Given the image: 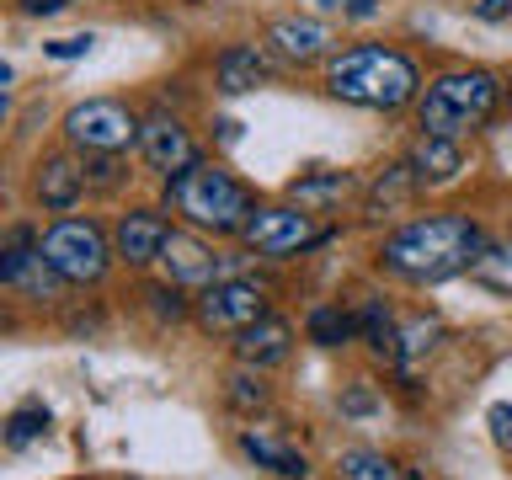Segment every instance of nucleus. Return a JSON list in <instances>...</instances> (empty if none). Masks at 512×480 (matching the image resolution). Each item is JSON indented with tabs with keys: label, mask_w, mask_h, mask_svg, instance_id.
I'll use <instances>...</instances> for the list:
<instances>
[{
	"label": "nucleus",
	"mask_w": 512,
	"mask_h": 480,
	"mask_svg": "<svg viewBox=\"0 0 512 480\" xmlns=\"http://www.w3.org/2000/svg\"><path fill=\"white\" fill-rule=\"evenodd\" d=\"M486 246V230L464 214H422L406 219L400 230L384 235L379 262L384 272H395L400 283H448L459 272H470V262Z\"/></svg>",
	"instance_id": "nucleus-1"
},
{
	"label": "nucleus",
	"mask_w": 512,
	"mask_h": 480,
	"mask_svg": "<svg viewBox=\"0 0 512 480\" xmlns=\"http://www.w3.org/2000/svg\"><path fill=\"white\" fill-rule=\"evenodd\" d=\"M326 91L347 107L400 112L406 102L422 96V70H416L411 54H400L390 43H358V48H342L326 64Z\"/></svg>",
	"instance_id": "nucleus-2"
},
{
	"label": "nucleus",
	"mask_w": 512,
	"mask_h": 480,
	"mask_svg": "<svg viewBox=\"0 0 512 480\" xmlns=\"http://www.w3.org/2000/svg\"><path fill=\"white\" fill-rule=\"evenodd\" d=\"M166 203L182 214L198 235H240L246 219L256 214V192L240 182L235 171H224L219 160H192L187 171L166 176Z\"/></svg>",
	"instance_id": "nucleus-3"
},
{
	"label": "nucleus",
	"mask_w": 512,
	"mask_h": 480,
	"mask_svg": "<svg viewBox=\"0 0 512 480\" xmlns=\"http://www.w3.org/2000/svg\"><path fill=\"white\" fill-rule=\"evenodd\" d=\"M502 86H496L491 70H443L427 80V91L416 96V128L438 139H464L475 134L480 123L502 102Z\"/></svg>",
	"instance_id": "nucleus-4"
},
{
	"label": "nucleus",
	"mask_w": 512,
	"mask_h": 480,
	"mask_svg": "<svg viewBox=\"0 0 512 480\" xmlns=\"http://www.w3.org/2000/svg\"><path fill=\"white\" fill-rule=\"evenodd\" d=\"M38 251L48 256V262H54L59 278L75 283V288L102 283L107 267L118 262V251H112L107 230H102L96 219H80V214H64V219L48 224V230L38 235Z\"/></svg>",
	"instance_id": "nucleus-5"
},
{
	"label": "nucleus",
	"mask_w": 512,
	"mask_h": 480,
	"mask_svg": "<svg viewBox=\"0 0 512 480\" xmlns=\"http://www.w3.org/2000/svg\"><path fill=\"white\" fill-rule=\"evenodd\" d=\"M331 235L336 230L315 224L310 208H299V203H267V208H256V214L246 219L240 246H246L251 256H267V262H288V256H304V251L326 246Z\"/></svg>",
	"instance_id": "nucleus-6"
},
{
	"label": "nucleus",
	"mask_w": 512,
	"mask_h": 480,
	"mask_svg": "<svg viewBox=\"0 0 512 480\" xmlns=\"http://www.w3.org/2000/svg\"><path fill=\"white\" fill-rule=\"evenodd\" d=\"M139 118L112 96H96V102H80L64 112V139L86 155H123L128 144H139Z\"/></svg>",
	"instance_id": "nucleus-7"
},
{
	"label": "nucleus",
	"mask_w": 512,
	"mask_h": 480,
	"mask_svg": "<svg viewBox=\"0 0 512 480\" xmlns=\"http://www.w3.org/2000/svg\"><path fill=\"white\" fill-rule=\"evenodd\" d=\"M192 315H198L203 331L240 336L246 326H256L262 315H272V310H267V283L246 278V272H235V278H219V283H208L203 294H198Z\"/></svg>",
	"instance_id": "nucleus-8"
},
{
	"label": "nucleus",
	"mask_w": 512,
	"mask_h": 480,
	"mask_svg": "<svg viewBox=\"0 0 512 480\" xmlns=\"http://www.w3.org/2000/svg\"><path fill=\"white\" fill-rule=\"evenodd\" d=\"M0 283H6L11 294L32 299V304H54L59 299L64 278L54 272V262L38 251V235H32L27 224H16L11 240H6V251H0Z\"/></svg>",
	"instance_id": "nucleus-9"
},
{
	"label": "nucleus",
	"mask_w": 512,
	"mask_h": 480,
	"mask_svg": "<svg viewBox=\"0 0 512 480\" xmlns=\"http://www.w3.org/2000/svg\"><path fill=\"white\" fill-rule=\"evenodd\" d=\"M166 240H171V219L160 208H128L112 224V251H118L123 267H150L166 256Z\"/></svg>",
	"instance_id": "nucleus-10"
},
{
	"label": "nucleus",
	"mask_w": 512,
	"mask_h": 480,
	"mask_svg": "<svg viewBox=\"0 0 512 480\" xmlns=\"http://www.w3.org/2000/svg\"><path fill=\"white\" fill-rule=\"evenodd\" d=\"M166 272H171V283H219V278H235L240 272V262L246 256H219L208 240H198V235H182V230H171V240H166Z\"/></svg>",
	"instance_id": "nucleus-11"
},
{
	"label": "nucleus",
	"mask_w": 512,
	"mask_h": 480,
	"mask_svg": "<svg viewBox=\"0 0 512 480\" xmlns=\"http://www.w3.org/2000/svg\"><path fill=\"white\" fill-rule=\"evenodd\" d=\"M139 155H144V166H150L155 176H176V171H187L192 160H203L198 144H192V134L182 128V118H171V112L144 118V128H139Z\"/></svg>",
	"instance_id": "nucleus-12"
},
{
	"label": "nucleus",
	"mask_w": 512,
	"mask_h": 480,
	"mask_svg": "<svg viewBox=\"0 0 512 480\" xmlns=\"http://www.w3.org/2000/svg\"><path fill=\"white\" fill-rule=\"evenodd\" d=\"M80 192H86V166H75L70 155L38 160V176H32V198H38V208H48V214H70V208L80 203Z\"/></svg>",
	"instance_id": "nucleus-13"
},
{
	"label": "nucleus",
	"mask_w": 512,
	"mask_h": 480,
	"mask_svg": "<svg viewBox=\"0 0 512 480\" xmlns=\"http://www.w3.org/2000/svg\"><path fill=\"white\" fill-rule=\"evenodd\" d=\"M288 352H294V326L283 315H262L256 326L235 336V358L246 368H278L288 363Z\"/></svg>",
	"instance_id": "nucleus-14"
},
{
	"label": "nucleus",
	"mask_w": 512,
	"mask_h": 480,
	"mask_svg": "<svg viewBox=\"0 0 512 480\" xmlns=\"http://www.w3.org/2000/svg\"><path fill=\"white\" fill-rule=\"evenodd\" d=\"M267 43L278 48L288 64H315V59L331 54V32L320 22H310V16H283V22H272Z\"/></svg>",
	"instance_id": "nucleus-15"
},
{
	"label": "nucleus",
	"mask_w": 512,
	"mask_h": 480,
	"mask_svg": "<svg viewBox=\"0 0 512 480\" xmlns=\"http://www.w3.org/2000/svg\"><path fill=\"white\" fill-rule=\"evenodd\" d=\"M267 75H272V64L256 43H230L214 59V80H219V91H230V96H246L256 86H267Z\"/></svg>",
	"instance_id": "nucleus-16"
},
{
	"label": "nucleus",
	"mask_w": 512,
	"mask_h": 480,
	"mask_svg": "<svg viewBox=\"0 0 512 480\" xmlns=\"http://www.w3.org/2000/svg\"><path fill=\"white\" fill-rule=\"evenodd\" d=\"M406 166L416 171V182H454V176L464 171V150H459V139H438V134H416L411 144V155H406Z\"/></svg>",
	"instance_id": "nucleus-17"
},
{
	"label": "nucleus",
	"mask_w": 512,
	"mask_h": 480,
	"mask_svg": "<svg viewBox=\"0 0 512 480\" xmlns=\"http://www.w3.org/2000/svg\"><path fill=\"white\" fill-rule=\"evenodd\" d=\"M240 454L256 459L262 470H272L278 480H310V459H304L299 448H288L283 438H272V432L246 427V432H240Z\"/></svg>",
	"instance_id": "nucleus-18"
},
{
	"label": "nucleus",
	"mask_w": 512,
	"mask_h": 480,
	"mask_svg": "<svg viewBox=\"0 0 512 480\" xmlns=\"http://www.w3.org/2000/svg\"><path fill=\"white\" fill-rule=\"evenodd\" d=\"M347 192H358V182H352L347 171H315V176L288 182V198H294L299 208H310V214H326V208H336Z\"/></svg>",
	"instance_id": "nucleus-19"
},
{
	"label": "nucleus",
	"mask_w": 512,
	"mask_h": 480,
	"mask_svg": "<svg viewBox=\"0 0 512 480\" xmlns=\"http://www.w3.org/2000/svg\"><path fill=\"white\" fill-rule=\"evenodd\" d=\"M416 187H422V182H416V171L406 166V160H400V166H384V176H379V182L374 187H368V219H384V214H395V208L400 203H411V192Z\"/></svg>",
	"instance_id": "nucleus-20"
},
{
	"label": "nucleus",
	"mask_w": 512,
	"mask_h": 480,
	"mask_svg": "<svg viewBox=\"0 0 512 480\" xmlns=\"http://www.w3.org/2000/svg\"><path fill=\"white\" fill-rule=\"evenodd\" d=\"M358 331H363V342L374 347L379 358L400 363V331H395V315L384 310V299H363L358 304Z\"/></svg>",
	"instance_id": "nucleus-21"
},
{
	"label": "nucleus",
	"mask_w": 512,
	"mask_h": 480,
	"mask_svg": "<svg viewBox=\"0 0 512 480\" xmlns=\"http://www.w3.org/2000/svg\"><path fill=\"white\" fill-rule=\"evenodd\" d=\"M304 331H310L315 347H347L352 336H358V315H347L342 304H315L310 320H304Z\"/></svg>",
	"instance_id": "nucleus-22"
},
{
	"label": "nucleus",
	"mask_w": 512,
	"mask_h": 480,
	"mask_svg": "<svg viewBox=\"0 0 512 480\" xmlns=\"http://www.w3.org/2000/svg\"><path fill=\"white\" fill-rule=\"evenodd\" d=\"M470 278L491 294L512 299V246H480V256L470 262Z\"/></svg>",
	"instance_id": "nucleus-23"
},
{
	"label": "nucleus",
	"mask_w": 512,
	"mask_h": 480,
	"mask_svg": "<svg viewBox=\"0 0 512 480\" xmlns=\"http://www.w3.org/2000/svg\"><path fill=\"white\" fill-rule=\"evenodd\" d=\"M336 475H342V480H406V475H400V464L374 454V448H347V454L336 459Z\"/></svg>",
	"instance_id": "nucleus-24"
},
{
	"label": "nucleus",
	"mask_w": 512,
	"mask_h": 480,
	"mask_svg": "<svg viewBox=\"0 0 512 480\" xmlns=\"http://www.w3.org/2000/svg\"><path fill=\"white\" fill-rule=\"evenodd\" d=\"M48 406H38V400H27V406H16L11 416H6V448H32L48 432Z\"/></svg>",
	"instance_id": "nucleus-25"
},
{
	"label": "nucleus",
	"mask_w": 512,
	"mask_h": 480,
	"mask_svg": "<svg viewBox=\"0 0 512 480\" xmlns=\"http://www.w3.org/2000/svg\"><path fill=\"white\" fill-rule=\"evenodd\" d=\"M443 342V326L438 320H406V326H400V363H416V358H427L432 347Z\"/></svg>",
	"instance_id": "nucleus-26"
},
{
	"label": "nucleus",
	"mask_w": 512,
	"mask_h": 480,
	"mask_svg": "<svg viewBox=\"0 0 512 480\" xmlns=\"http://www.w3.org/2000/svg\"><path fill=\"white\" fill-rule=\"evenodd\" d=\"M224 400L235 411H251V406H267V384H262V368H235L230 384H224Z\"/></svg>",
	"instance_id": "nucleus-27"
},
{
	"label": "nucleus",
	"mask_w": 512,
	"mask_h": 480,
	"mask_svg": "<svg viewBox=\"0 0 512 480\" xmlns=\"http://www.w3.org/2000/svg\"><path fill=\"white\" fill-rule=\"evenodd\" d=\"M150 310H155V320H187L192 304L182 299L176 283H160V288H150Z\"/></svg>",
	"instance_id": "nucleus-28"
},
{
	"label": "nucleus",
	"mask_w": 512,
	"mask_h": 480,
	"mask_svg": "<svg viewBox=\"0 0 512 480\" xmlns=\"http://www.w3.org/2000/svg\"><path fill=\"white\" fill-rule=\"evenodd\" d=\"M86 182H96L102 192H112L123 182V166H118V155H86Z\"/></svg>",
	"instance_id": "nucleus-29"
},
{
	"label": "nucleus",
	"mask_w": 512,
	"mask_h": 480,
	"mask_svg": "<svg viewBox=\"0 0 512 480\" xmlns=\"http://www.w3.org/2000/svg\"><path fill=\"white\" fill-rule=\"evenodd\" d=\"M91 48H96L91 32H75V38H54V43H48V59H86Z\"/></svg>",
	"instance_id": "nucleus-30"
},
{
	"label": "nucleus",
	"mask_w": 512,
	"mask_h": 480,
	"mask_svg": "<svg viewBox=\"0 0 512 480\" xmlns=\"http://www.w3.org/2000/svg\"><path fill=\"white\" fill-rule=\"evenodd\" d=\"M374 411H379V400H374L368 384H352V390L342 395V416H374Z\"/></svg>",
	"instance_id": "nucleus-31"
},
{
	"label": "nucleus",
	"mask_w": 512,
	"mask_h": 480,
	"mask_svg": "<svg viewBox=\"0 0 512 480\" xmlns=\"http://www.w3.org/2000/svg\"><path fill=\"white\" fill-rule=\"evenodd\" d=\"M326 11H342V16H352V22H368V16H379V6L384 0H320Z\"/></svg>",
	"instance_id": "nucleus-32"
},
{
	"label": "nucleus",
	"mask_w": 512,
	"mask_h": 480,
	"mask_svg": "<svg viewBox=\"0 0 512 480\" xmlns=\"http://www.w3.org/2000/svg\"><path fill=\"white\" fill-rule=\"evenodd\" d=\"M491 432H496V443H507L512 448V406H491Z\"/></svg>",
	"instance_id": "nucleus-33"
},
{
	"label": "nucleus",
	"mask_w": 512,
	"mask_h": 480,
	"mask_svg": "<svg viewBox=\"0 0 512 480\" xmlns=\"http://www.w3.org/2000/svg\"><path fill=\"white\" fill-rule=\"evenodd\" d=\"M70 6H75V0H22V16H59Z\"/></svg>",
	"instance_id": "nucleus-34"
},
{
	"label": "nucleus",
	"mask_w": 512,
	"mask_h": 480,
	"mask_svg": "<svg viewBox=\"0 0 512 480\" xmlns=\"http://www.w3.org/2000/svg\"><path fill=\"white\" fill-rule=\"evenodd\" d=\"M475 16H486V22H502V16H512V0H480Z\"/></svg>",
	"instance_id": "nucleus-35"
},
{
	"label": "nucleus",
	"mask_w": 512,
	"mask_h": 480,
	"mask_svg": "<svg viewBox=\"0 0 512 480\" xmlns=\"http://www.w3.org/2000/svg\"><path fill=\"white\" fill-rule=\"evenodd\" d=\"M507 102H512V86H507Z\"/></svg>",
	"instance_id": "nucleus-36"
},
{
	"label": "nucleus",
	"mask_w": 512,
	"mask_h": 480,
	"mask_svg": "<svg viewBox=\"0 0 512 480\" xmlns=\"http://www.w3.org/2000/svg\"><path fill=\"white\" fill-rule=\"evenodd\" d=\"M192 6H203V0H192Z\"/></svg>",
	"instance_id": "nucleus-37"
}]
</instances>
